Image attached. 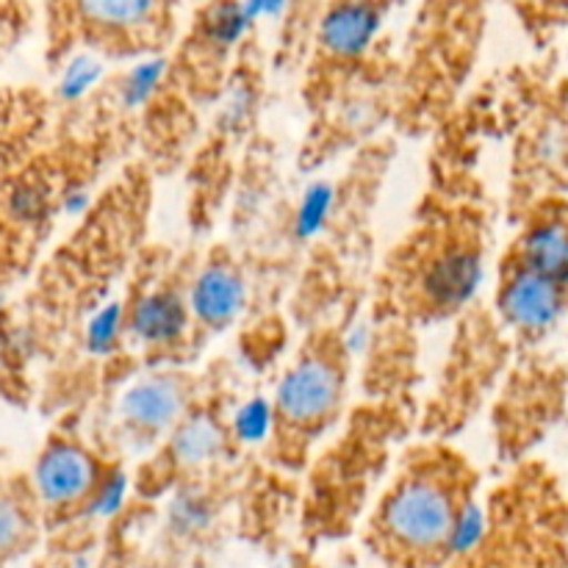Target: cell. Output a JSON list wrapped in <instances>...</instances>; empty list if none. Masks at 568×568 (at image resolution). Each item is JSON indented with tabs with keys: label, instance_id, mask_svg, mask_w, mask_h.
<instances>
[{
	"label": "cell",
	"instance_id": "obj_12",
	"mask_svg": "<svg viewBox=\"0 0 568 568\" xmlns=\"http://www.w3.org/2000/svg\"><path fill=\"white\" fill-rule=\"evenodd\" d=\"M222 447V430L209 419V416H197V419L183 422L181 430L175 436V453L178 458L186 464H205L214 458Z\"/></svg>",
	"mask_w": 568,
	"mask_h": 568
},
{
	"label": "cell",
	"instance_id": "obj_2",
	"mask_svg": "<svg viewBox=\"0 0 568 568\" xmlns=\"http://www.w3.org/2000/svg\"><path fill=\"white\" fill-rule=\"evenodd\" d=\"M178 0H48L50 33L64 48L81 42V53L109 50L144 53L170 33Z\"/></svg>",
	"mask_w": 568,
	"mask_h": 568
},
{
	"label": "cell",
	"instance_id": "obj_13",
	"mask_svg": "<svg viewBox=\"0 0 568 568\" xmlns=\"http://www.w3.org/2000/svg\"><path fill=\"white\" fill-rule=\"evenodd\" d=\"M333 200H336V192H333L331 183H314L303 194L297 216H294V233H297V239L308 242L316 233H322V227H325L327 216L333 211Z\"/></svg>",
	"mask_w": 568,
	"mask_h": 568
},
{
	"label": "cell",
	"instance_id": "obj_19",
	"mask_svg": "<svg viewBox=\"0 0 568 568\" xmlns=\"http://www.w3.org/2000/svg\"><path fill=\"white\" fill-rule=\"evenodd\" d=\"M28 516L14 499L9 497H0V560L9 558L11 552L26 544L28 538Z\"/></svg>",
	"mask_w": 568,
	"mask_h": 568
},
{
	"label": "cell",
	"instance_id": "obj_1",
	"mask_svg": "<svg viewBox=\"0 0 568 568\" xmlns=\"http://www.w3.org/2000/svg\"><path fill=\"white\" fill-rule=\"evenodd\" d=\"M460 505L442 483L416 477L383 503L377 552L388 568H438L453 560Z\"/></svg>",
	"mask_w": 568,
	"mask_h": 568
},
{
	"label": "cell",
	"instance_id": "obj_9",
	"mask_svg": "<svg viewBox=\"0 0 568 568\" xmlns=\"http://www.w3.org/2000/svg\"><path fill=\"white\" fill-rule=\"evenodd\" d=\"M183 388L175 377H148L131 386L122 397V414L144 430H164L183 414Z\"/></svg>",
	"mask_w": 568,
	"mask_h": 568
},
{
	"label": "cell",
	"instance_id": "obj_15",
	"mask_svg": "<svg viewBox=\"0 0 568 568\" xmlns=\"http://www.w3.org/2000/svg\"><path fill=\"white\" fill-rule=\"evenodd\" d=\"M103 75V67L100 59L92 53H72L70 61L64 67V75L59 81V94L67 103H75V100L87 98L94 89V83Z\"/></svg>",
	"mask_w": 568,
	"mask_h": 568
},
{
	"label": "cell",
	"instance_id": "obj_24",
	"mask_svg": "<svg viewBox=\"0 0 568 568\" xmlns=\"http://www.w3.org/2000/svg\"><path fill=\"white\" fill-rule=\"evenodd\" d=\"M366 347V327H355V333L349 336V349L361 353Z\"/></svg>",
	"mask_w": 568,
	"mask_h": 568
},
{
	"label": "cell",
	"instance_id": "obj_23",
	"mask_svg": "<svg viewBox=\"0 0 568 568\" xmlns=\"http://www.w3.org/2000/svg\"><path fill=\"white\" fill-rule=\"evenodd\" d=\"M87 209H89V192H87V189H72V192H67V197H64L67 214L78 216V214H83Z\"/></svg>",
	"mask_w": 568,
	"mask_h": 568
},
{
	"label": "cell",
	"instance_id": "obj_22",
	"mask_svg": "<svg viewBox=\"0 0 568 568\" xmlns=\"http://www.w3.org/2000/svg\"><path fill=\"white\" fill-rule=\"evenodd\" d=\"M516 9L527 17V20H547L555 22L560 17H568V0H514Z\"/></svg>",
	"mask_w": 568,
	"mask_h": 568
},
{
	"label": "cell",
	"instance_id": "obj_11",
	"mask_svg": "<svg viewBox=\"0 0 568 568\" xmlns=\"http://www.w3.org/2000/svg\"><path fill=\"white\" fill-rule=\"evenodd\" d=\"M189 311L183 300L172 292H155L139 300L131 316L133 336L148 344H172L183 336Z\"/></svg>",
	"mask_w": 568,
	"mask_h": 568
},
{
	"label": "cell",
	"instance_id": "obj_4",
	"mask_svg": "<svg viewBox=\"0 0 568 568\" xmlns=\"http://www.w3.org/2000/svg\"><path fill=\"white\" fill-rule=\"evenodd\" d=\"M499 308H503L505 320L519 331L547 333L564 320L568 288L519 264V270L508 277L499 292Z\"/></svg>",
	"mask_w": 568,
	"mask_h": 568
},
{
	"label": "cell",
	"instance_id": "obj_8",
	"mask_svg": "<svg viewBox=\"0 0 568 568\" xmlns=\"http://www.w3.org/2000/svg\"><path fill=\"white\" fill-rule=\"evenodd\" d=\"M483 283V264L471 250H453L427 270L425 294L436 308L455 311L469 303Z\"/></svg>",
	"mask_w": 568,
	"mask_h": 568
},
{
	"label": "cell",
	"instance_id": "obj_20",
	"mask_svg": "<svg viewBox=\"0 0 568 568\" xmlns=\"http://www.w3.org/2000/svg\"><path fill=\"white\" fill-rule=\"evenodd\" d=\"M170 514H172V527H175L181 536L203 530V527L211 521L209 505H205L200 497H178L175 503H172Z\"/></svg>",
	"mask_w": 568,
	"mask_h": 568
},
{
	"label": "cell",
	"instance_id": "obj_6",
	"mask_svg": "<svg viewBox=\"0 0 568 568\" xmlns=\"http://www.w3.org/2000/svg\"><path fill=\"white\" fill-rule=\"evenodd\" d=\"M342 381L327 361L305 358L277 386V410L292 422L325 419L338 403Z\"/></svg>",
	"mask_w": 568,
	"mask_h": 568
},
{
	"label": "cell",
	"instance_id": "obj_18",
	"mask_svg": "<svg viewBox=\"0 0 568 568\" xmlns=\"http://www.w3.org/2000/svg\"><path fill=\"white\" fill-rule=\"evenodd\" d=\"M125 497H128L125 471H120V469L111 471L105 480L98 483V488H94L92 497H89L87 514L98 516V519H111V516H116L122 510Z\"/></svg>",
	"mask_w": 568,
	"mask_h": 568
},
{
	"label": "cell",
	"instance_id": "obj_7",
	"mask_svg": "<svg viewBox=\"0 0 568 568\" xmlns=\"http://www.w3.org/2000/svg\"><path fill=\"white\" fill-rule=\"evenodd\" d=\"M521 266L568 288V209H555L521 239Z\"/></svg>",
	"mask_w": 568,
	"mask_h": 568
},
{
	"label": "cell",
	"instance_id": "obj_25",
	"mask_svg": "<svg viewBox=\"0 0 568 568\" xmlns=\"http://www.w3.org/2000/svg\"><path fill=\"white\" fill-rule=\"evenodd\" d=\"M0 327H3V308H0Z\"/></svg>",
	"mask_w": 568,
	"mask_h": 568
},
{
	"label": "cell",
	"instance_id": "obj_10",
	"mask_svg": "<svg viewBox=\"0 0 568 568\" xmlns=\"http://www.w3.org/2000/svg\"><path fill=\"white\" fill-rule=\"evenodd\" d=\"M192 311L211 327L231 325L244 308V283L227 266H209L197 275L192 288Z\"/></svg>",
	"mask_w": 568,
	"mask_h": 568
},
{
	"label": "cell",
	"instance_id": "obj_16",
	"mask_svg": "<svg viewBox=\"0 0 568 568\" xmlns=\"http://www.w3.org/2000/svg\"><path fill=\"white\" fill-rule=\"evenodd\" d=\"M272 425H275V408L266 399H247L242 408L233 414V433L242 444H261L270 438Z\"/></svg>",
	"mask_w": 568,
	"mask_h": 568
},
{
	"label": "cell",
	"instance_id": "obj_17",
	"mask_svg": "<svg viewBox=\"0 0 568 568\" xmlns=\"http://www.w3.org/2000/svg\"><path fill=\"white\" fill-rule=\"evenodd\" d=\"M122 333V305H100L87 325V349L92 355H109Z\"/></svg>",
	"mask_w": 568,
	"mask_h": 568
},
{
	"label": "cell",
	"instance_id": "obj_14",
	"mask_svg": "<svg viewBox=\"0 0 568 568\" xmlns=\"http://www.w3.org/2000/svg\"><path fill=\"white\" fill-rule=\"evenodd\" d=\"M166 75V61L159 55H150V59L139 61L136 67H131V72L125 75L120 87V100L125 109H139V105L148 103L155 94V89L161 87Z\"/></svg>",
	"mask_w": 568,
	"mask_h": 568
},
{
	"label": "cell",
	"instance_id": "obj_21",
	"mask_svg": "<svg viewBox=\"0 0 568 568\" xmlns=\"http://www.w3.org/2000/svg\"><path fill=\"white\" fill-rule=\"evenodd\" d=\"M44 211V192L33 183H22L20 189H14L11 194V214L17 220H37L39 214Z\"/></svg>",
	"mask_w": 568,
	"mask_h": 568
},
{
	"label": "cell",
	"instance_id": "obj_5",
	"mask_svg": "<svg viewBox=\"0 0 568 568\" xmlns=\"http://www.w3.org/2000/svg\"><path fill=\"white\" fill-rule=\"evenodd\" d=\"M33 486L44 505L67 508L87 499L98 488V469L75 444H50L33 469Z\"/></svg>",
	"mask_w": 568,
	"mask_h": 568
},
{
	"label": "cell",
	"instance_id": "obj_3",
	"mask_svg": "<svg viewBox=\"0 0 568 568\" xmlns=\"http://www.w3.org/2000/svg\"><path fill=\"white\" fill-rule=\"evenodd\" d=\"M399 0H327L316 20V44L333 61H358L381 37Z\"/></svg>",
	"mask_w": 568,
	"mask_h": 568
}]
</instances>
